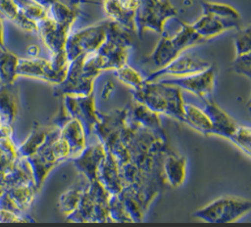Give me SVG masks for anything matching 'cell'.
I'll use <instances>...</instances> for the list:
<instances>
[{"mask_svg": "<svg viewBox=\"0 0 251 227\" xmlns=\"http://www.w3.org/2000/svg\"><path fill=\"white\" fill-rule=\"evenodd\" d=\"M133 100L142 104L158 114H165L175 119L183 120V105L181 89L159 80L144 82L135 90H131Z\"/></svg>", "mask_w": 251, "mask_h": 227, "instance_id": "6da1fadb", "label": "cell"}, {"mask_svg": "<svg viewBox=\"0 0 251 227\" xmlns=\"http://www.w3.org/2000/svg\"><path fill=\"white\" fill-rule=\"evenodd\" d=\"M132 32L109 21L107 37L100 48L93 53V61L102 72L115 70L127 64L132 47Z\"/></svg>", "mask_w": 251, "mask_h": 227, "instance_id": "7a4b0ae2", "label": "cell"}, {"mask_svg": "<svg viewBox=\"0 0 251 227\" xmlns=\"http://www.w3.org/2000/svg\"><path fill=\"white\" fill-rule=\"evenodd\" d=\"M110 194L98 180L88 182L76 208L67 220L75 222L111 221L109 216Z\"/></svg>", "mask_w": 251, "mask_h": 227, "instance_id": "3957f363", "label": "cell"}, {"mask_svg": "<svg viewBox=\"0 0 251 227\" xmlns=\"http://www.w3.org/2000/svg\"><path fill=\"white\" fill-rule=\"evenodd\" d=\"M251 210V203L237 196H222L193 212V217L210 223L237 221Z\"/></svg>", "mask_w": 251, "mask_h": 227, "instance_id": "277c9868", "label": "cell"}, {"mask_svg": "<svg viewBox=\"0 0 251 227\" xmlns=\"http://www.w3.org/2000/svg\"><path fill=\"white\" fill-rule=\"evenodd\" d=\"M99 74V71L85 62V55H81L70 62L65 79L54 87V95H90L93 93L94 80Z\"/></svg>", "mask_w": 251, "mask_h": 227, "instance_id": "5b68a950", "label": "cell"}, {"mask_svg": "<svg viewBox=\"0 0 251 227\" xmlns=\"http://www.w3.org/2000/svg\"><path fill=\"white\" fill-rule=\"evenodd\" d=\"M177 14L169 0H140L134 16L135 33L140 37L146 30L162 34L166 22Z\"/></svg>", "mask_w": 251, "mask_h": 227, "instance_id": "8992f818", "label": "cell"}, {"mask_svg": "<svg viewBox=\"0 0 251 227\" xmlns=\"http://www.w3.org/2000/svg\"><path fill=\"white\" fill-rule=\"evenodd\" d=\"M109 20L83 27L74 33H70L65 52L69 62L81 55L95 53L107 37Z\"/></svg>", "mask_w": 251, "mask_h": 227, "instance_id": "52a82bcc", "label": "cell"}, {"mask_svg": "<svg viewBox=\"0 0 251 227\" xmlns=\"http://www.w3.org/2000/svg\"><path fill=\"white\" fill-rule=\"evenodd\" d=\"M158 80L188 91L204 101L212 98L216 84V68L214 65H211L205 70L197 73L181 77H163Z\"/></svg>", "mask_w": 251, "mask_h": 227, "instance_id": "ba28073f", "label": "cell"}, {"mask_svg": "<svg viewBox=\"0 0 251 227\" xmlns=\"http://www.w3.org/2000/svg\"><path fill=\"white\" fill-rule=\"evenodd\" d=\"M212 64L193 55L181 53L167 66L155 69L145 77V82L156 81L163 77H181L197 73L208 68Z\"/></svg>", "mask_w": 251, "mask_h": 227, "instance_id": "9c48e42d", "label": "cell"}, {"mask_svg": "<svg viewBox=\"0 0 251 227\" xmlns=\"http://www.w3.org/2000/svg\"><path fill=\"white\" fill-rule=\"evenodd\" d=\"M18 76L35 78L54 85L60 84L66 77L67 72L57 69L50 59H43L40 57L19 58Z\"/></svg>", "mask_w": 251, "mask_h": 227, "instance_id": "30bf717a", "label": "cell"}, {"mask_svg": "<svg viewBox=\"0 0 251 227\" xmlns=\"http://www.w3.org/2000/svg\"><path fill=\"white\" fill-rule=\"evenodd\" d=\"M62 98V107L66 114L78 119L84 126L86 136H90L98 116L93 93L87 96L64 95Z\"/></svg>", "mask_w": 251, "mask_h": 227, "instance_id": "8fae6325", "label": "cell"}, {"mask_svg": "<svg viewBox=\"0 0 251 227\" xmlns=\"http://www.w3.org/2000/svg\"><path fill=\"white\" fill-rule=\"evenodd\" d=\"M54 124L59 127L60 136L70 148L71 159L77 157L86 147V133L83 124L76 118L70 117L61 106L60 114L54 119Z\"/></svg>", "mask_w": 251, "mask_h": 227, "instance_id": "7c38bea8", "label": "cell"}, {"mask_svg": "<svg viewBox=\"0 0 251 227\" xmlns=\"http://www.w3.org/2000/svg\"><path fill=\"white\" fill-rule=\"evenodd\" d=\"M36 23V33L50 52V57L65 53L66 41L71 33L72 26L57 23L48 16Z\"/></svg>", "mask_w": 251, "mask_h": 227, "instance_id": "4fadbf2b", "label": "cell"}, {"mask_svg": "<svg viewBox=\"0 0 251 227\" xmlns=\"http://www.w3.org/2000/svg\"><path fill=\"white\" fill-rule=\"evenodd\" d=\"M140 0H102L107 19L121 27L135 33L134 16Z\"/></svg>", "mask_w": 251, "mask_h": 227, "instance_id": "5bb4252c", "label": "cell"}, {"mask_svg": "<svg viewBox=\"0 0 251 227\" xmlns=\"http://www.w3.org/2000/svg\"><path fill=\"white\" fill-rule=\"evenodd\" d=\"M106 150L99 142L86 146L85 149L72 160L76 169L85 177L88 182L97 180L98 169L105 159Z\"/></svg>", "mask_w": 251, "mask_h": 227, "instance_id": "9a60e30c", "label": "cell"}, {"mask_svg": "<svg viewBox=\"0 0 251 227\" xmlns=\"http://www.w3.org/2000/svg\"><path fill=\"white\" fill-rule=\"evenodd\" d=\"M191 25L205 41H208L225 31L239 29L241 27V23L238 21L222 19L206 13H203L198 20L191 23Z\"/></svg>", "mask_w": 251, "mask_h": 227, "instance_id": "2e32d148", "label": "cell"}, {"mask_svg": "<svg viewBox=\"0 0 251 227\" xmlns=\"http://www.w3.org/2000/svg\"><path fill=\"white\" fill-rule=\"evenodd\" d=\"M203 104V110L208 114L213 125L212 135L228 139L237 126L235 120L222 108H220L212 98L204 100Z\"/></svg>", "mask_w": 251, "mask_h": 227, "instance_id": "e0dca14e", "label": "cell"}, {"mask_svg": "<svg viewBox=\"0 0 251 227\" xmlns=\"http://www.w3.org/2000/svg\"><path fill=\"white\" fill-rule=\"evenodd\" d=\"M97 180L110 195L120 194L125 187L118 162L108 151L98 169Z\"/></svg>", "mask_w": 251, "mask_h": 227, "instance_id": "ac0fdd59", "label": "cell"}, {"mask_svg": "<svg viewBox=\"0 0 251 227\" xmlns=\"http://www.w3.org/2000/svg\"><path fill=\"white\" fill-rule=\"evenodd\" d=\"M162 171L167 184L172 187H179L186 177V160L184 157L169 149L162 161Z\"/></svg>", "mask_w": 251, "mask_h": 227, "instance_id": "d6986e66", "label": "cell"}, {"mask_svg": "<svg viewBox=\"0 0 251 227\" xmlns=\"http://www.w3.org/2000/svg\"><path fill=\"white\" fill-rule=\"evenodd\" d=\"M178 55H180V53L175 47L171 39V35L163 32L160 40L153 49L152 53L146 58L145 62L155 67L156 69H159L167 66Z\"/></svg>", "mask_w": 251, "mask_h": 227, "instance_id": "ffe728a7", "label": "cell"}, {"mask_svg": "<svg viewBox=\"0 0 251 227\" xmlns=\"http://www.w3.org/2000/svg\"><path fill=\"white\" fill-rule=\"evenodd\" d=\"M13 126L5 123L0 129V172L10 170L19 158L13 138Z\"/></svg>", "mask_w": 251, "mask_h": 227, "instance_id": "44dd1931", "label": "cell"}, {"mask_svg": "<svg viewBox=\"0 0 251 227\" xmlns=\"http://www.w3.org/2000/svg\"><path fill=\"white\" fill-rule=\"evenodd\" d=\"M182 122L205 136L213 134V125L206 112L192 104L184 103Z\"/></svg>", "mask_w": 251, "mask_h": 227, "instance_id": "7402d4cb", "label": "cell"}, {"mask_svg": "<svg viewBox=\"0 0 251 227\" xmlns=\"http://www.w3.org/2000/svg\"><path fill=\"white\" fill-rule=\"evenodd\" d=\"M4 183L6 189L28 184L35 185L30 165L25 158L19 157L12 168L4 173Z\"/></svg>", "mask_w": 251, "mask_h": 227, "instance_id": "603a6c76", "label": "cell"}, {"mask_svg": "<svg viewBox=\"0 0 251 227\" xmlns=\"http://www.w3.org/2000/svg\"><path fill=\"white\" fill-rule=\"evenodd\" d=\"M19 113L18 96L13 84L0 85V114L4 123L13 125Z\"/></svg>", "mask_w": 251, "mask_h": 227, "instance_id": "cb8c5ba5", "label": "cell"}, {"mask_svg": "<svg viewBox=\"0 0 251 227\" xmlns=\"http://www.w3.org/2000/svg\"><path fill=\"white\" fill-rule=\"evenodd\" d=\"M0 11L4 20L11 21L21 29L30 33L37 32V23L25 17L14 0H0Z\"/></svg>", "mask_w": 251, "mask_h": 227, "instance_id": "d4e9b609", "label": "cell"}, {"mask_svg": "<svg viewBox=\"0 0 251 227\" xmlns=\"http://www.w3.org/2000/svg\"><path fill=\"white\" fill-rule=\"evenodd\" d=\"M52 126H42L35 124L26 139L20 146H17L19 157L26 159L32 156L46 141Z\"/></svg>", "mask_w": 251, "mask_h": 227, "instance_id": "484cf974", "label": "cell"}, {"mask_svg": "<svg viewBox=\"0 0 251 227\" xmlns=\"http://www.w3.org/2000/svg\"><path fill=\"white\" fill-rule=\"evenodd\" d=\"M181 25L180 29L174 35H171V39L176 48V50L181 54L185 50L194 47L196 45L205 43L206 41L195 31L191 23L179 21Z\"/></svg>", "mask_w": 251, "mask_h": 227, "instance_id": "4316f807", "label": "cell"}, {"mask_svg": "<svg viewBox=\"0 0 251 227\" xmlns=\"http://www.w3.org/2000/svg\"><path fill=\"white\" fill-rule=\"evenodd\" d=\"M128 117L139 125L151 130H163L159 114L140 103L128 108Z\"/></svg>", "mask_w": 251, "mask_h": 227, "instance_id": "83f0119b", "label": "cell"}, {"mask_svg": "<svg viewBox=\"0 0 251 227\" xmlns=\"http://www.w3.org/2000/svg\"><path fill=\"white\" fill-rule=\"evenodd\" d=\"M5 192L11 199L17 209L25 213L31 206L38 190L36 189L34 184H28L8 188L5 190Z\"/></svg>", "mask_w": 251, "mask_h": 227, "instance_id": "f1b7e54d", "label": "cell"}, {"mask_svg": "<svg viewBox=\"0 0 251 227\" xmlns=\"http://www.w3.org/2000/svg\"><path fill=\"white\" fill-rule=\"evenodd\" d=\"M19 57L7 50L6 47H0V85L14 84L18 77L17 68Z\"/></svg>", "mask_w": 251, "mask_h": 227, "instance_id": "f546056e", "label": "cell"}, {"mask_svg": "<svg viewBox=\"0 0 251 227\" xmlns=\"http://www.w3.org/2000/svg\"><path fill=\"white\" fill-rule=\"evenodd\" d=\"M87 183L88 181H86L84 185L74 186L60 196L58 201V208L66 216L71 214L76 208Z\"/></svg>", "mask_w": 251, "mask_h": 227, "instance_id": "4dcf8cb0", "label": "cell"}, {"mask_svg": "<svg viewBox=\"0 0 251 227\" xmlns=\"http://www.w3.org/2000/svg\"><path fill=\"white\" fill-rule=\"evenodd\" d=\"M201 7L203 10V13L214 15L222 19L240 22L241 17L239 12L229 4L223 3V2L201 1Z\"/></svg>", "mask_w": 251, "mask_h": 227, "instance_id": "1f68e13d", "label": "cell"}, {"mask_svg": "<svg viewBox=\"0 0 251 227\" xmlns=\"http://www.w3.org/2000/svg\"><path fill=\"white\" fill-rule=\"evenodd\" d=\"M113 72L118 80L128 86L131 90L140 88L145 82V77H143L139 71L130 67L128 64H126L123 67L113 70Z\"/></svg>", "mask_w": 251, "mask_h": 227, "instance_id": "d6a6232c", "label": "cell"}, {"mask_svg": "<svg viewBox=\"0 0 251 227\" xmlns=\"http://www.w3.org/2000/svg\"><path fill=\"white\" fill-rule=\"evenodd\" d=\"M228 140L234 146H236L247 158H250L251 129L249 125L237 124L236 128L234 129Z\"/></svg>", "mask_w": 251, "mask_h": 227, "instance_id": "836d02e7", "label": "cell"}, {"mask_svg": "<svg viewBox=\"0 0 251 227\" xmlns=\"http://www.w3.org/2000/svg\"><path fill=\"white\" fill-rule=\"evenodd\" d=\"M22 13L29 20L37 23L48 16L47 8L35 0H14Z\"/></svg>", "mask_w": 251, "mask_h": 227, "instance_id": "e575fe53", "label": "cell"}, {"mask_svg": "<svg viewBox=\"0 0 251 227\" xmlns=\"http://www.w3.org/2000/svg\"><path fill=\"white\" fill-rule=\"evenodd\" d=\"M109 216L111 221L133 222L126 211L119 195H110L109 198Z\"/></svg>", "mask_w": 251, "mask_h": 227, "instance_id": "d590c367", "label": "cell"}, {"mask_svg": "<svg viewBox=\"0 0 251 227\" xmlns=\"http://www.w3.org/2000/svg\"><path fill=\"white\" fill-rule=\"evenodd\" d=\"M238 32L234 37V48L237 55L248 54L251 52V38H250V26L237 29Z\"/></svg>", "mask_w": 251, "mask_h": 227, "instance_id": "8d00e7d4", "label": "cell"}, {"mask_svg": "<svg viewBox=\"0 0 251 227\" xmlns=\"http://www.w3.org/2000/svg\"><path fill=\"white\" fill-rule=\"evenodd\" d=\"M233 70L240 75L246 76L248 79L251 77V54L237 55L232 63Z\"/></svg>", "mask_w": 251, "mask_h": 227, "instance_id": "74e56055", "label": "cell"}, {"mask_svg": "<svg viewBox=\"0 0 251 227\" xmlns=\"http://www.w3.org/2000/svg\"><path fill=\"white\" fill-rule=\"evenodd\" d=\"M25 213H17L10 210L0 209V222H26L31 221Z\"/></svg>", "mask_w": 251, "mask_h": 227, "instance_id": "f35d334b", "label": "cell"}, {"mask_svg": "<svg viewBox=\"0 0 251 227\" xmlns=\"http://www.w3.org/2000/svg\"><path fill=\"white\" fill-rule=\"evenodd\" d=\"M114 89H115L114 84H113L111 81H108V82L104 85V88H103V91H102L103 98H104L105 100H107V99L111 96V94H112V92L114 91Z\"/></svg>", "mask_w": 251, "mask_h": 227, "instance_id": "ab89813d", "label": "cell"}, {"mask_svg": "<svg viewBox=\"0 0 251 227\" xmlns=\"http://www.w3.org/2000/svg\"><path fill=\"white\" fill-rule=\"evenodd\" d=\"M27 54L29 57H37L39 54V48L36 45H31L27 48Z\"/></svg>", "mask_w": 251, "mask_h": 227, "instance_id": "60d3db41", "label": "cell"}, {"mask_svg": "<svg viewBox=\"0 0 251 227\" xmlns=\"http://www.w3.org/2000/svg\"><path fill=\"white\" fill-rule=\"evenodd\" d=\"M0 47H5L4 43V19L0 18Z\"/></svg>", "mask_w": 251, "mask_h": 227, "instance_id": "b9f144b4", "label": "cell"}, {"mask_svg": "<svg viewBox=\"0 0 251 227\" xmlns=\"http://www.w3.org/2000/svg\"><path fill=\"white\" fill-rule=\"evenodd\" d=\"M36 2H38L39 4H41L42 6H44L45 8H48L51 4L57 2V1H60V0H35Z\"/></svg>", "mask_w": 251, "mask_h": 227, "instance_id": "7bdbcfd3", "label": "cell"}, {"mask_svg": "<svg viewBox=\"0 0 251 227\" xmlns=\"http://www.w3.org/2000/svg\"><path fill=\"white\" fill-rule=\"evenodd\" d=\"M5 123H4V121H3V118H2V116H1V114H0V129L2 128V126L4 125Z\"/></svg>", "mask_w": 251, "mask_h": 227, "instance_id": "ee69618b", "label": "cell"}, {"mask_svg": "<svg viewBox=\"0 0 251 227\" xmlns=\"http://www.w3.org/2000/svg\"><path fill=\"white\" fill-rule=\"evenodd\" d=\"M0 18H2V19H4V18H3V16H2V14H1V11H0Z\"/></svg>", "mask_w": 251, "mask_h": 227, "instance_id": "f6af8a7d", "label": "cell"}]
</instances>
